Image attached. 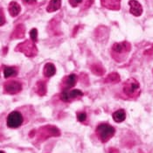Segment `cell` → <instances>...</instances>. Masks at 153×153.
Segmentation results:
<instances>
[{
	"label": "cell",
	"mask_w": 153,
	"mask_h": 153,
	"mask_svg": "<svg viewBox=\"0 0 153 153\" xmlns=\"http://www.w3.org/2000/svg\"><path fill=\"white\" fill-rule=\"evenodd\" d=\"M105 82L110 83L119 82H120V76L117 73H112V74L108 75V77L105 79Z\"/></svg>",
	"instance_id": "18"
},
{
	"label": "cell",
	"mask_w": 153,
	"mask_h": 153,
	"mask_svg": "<svg viewBox=\"0 0 153 153\" xmlns=\"http://www.w3.org/2000/svg\"><path fill=\"white\" fill-rule=\"evenodd\" d=\"M24 122V118L22 114L19 111H12L7 117L6 123L9 128L16 129L22 125Z\"/></svg>",
	"instance_id": "4"
},
{
	"label": "cell",
	"mask_w": 153,
	"mask_h": 153,
	"mask_svg": "<svg viewBox=\"0 0 153 153\" xmlns=\"http://www.w3.org/2000/svg\"><path fill=\"white\" fill-rule=\"evenodd\" d=\"M102 6L110 10H119L120 0H101Z\"/></svg>",
	"instance_id": "9"
},
{
	"label": "cell",
	"mask_w": 153,
	"mask_h": 153,
	"mask_svg": "<svg viewBox=\"0 0 153 153\" xmlns=\"http://www.w3.org/2000/svg\"><path fill=\"white\" fill-rule=\"evenodd\" d=\"M55 73H56V68L53 63H47L45 65L43 74L46 77H52L53 75L55 74Z\"/></svg>",
	"instance_id": "12"
},
{
	"label": "cell",
	"mask_w": 153,
	"mask_h": 153,
	"mask_svg": "<svg viewBox=\"0 0 153 153\" xmlns=\"http://www.w3.org/2000/svg\"><path fill=\"white\" fill-rule=\"evenodd\" d=\"M8 11H9V13L12 17H17L21 11V8H20V5L17 2L12 1L9 4Z\"/></svg>",
	"instance_id": "11"
},
{
	"label": "cell",
	"mask_w": 153,
	"mask_h": 153,
	"mask_svg": "<svg viewBox=\"0 0 153 153\" xmlns=\"http://www.w3.org/2000/svg\"><path fill=\"white\" fill-rule=\"evenodd\" d=\"M24 1L27 4H33L36 3V0H24Z\"/></svg>",
	"instance_id": "25"
},
{
	"label": "cell",
	"mask_w": 153,
	"mask_h": 153,
	"mask_svg": "<svg viewBox=\"0 0 153 153\" xmlns=\"http://www.w3.org/2000/svg\"><path fill=\"white\" fill-rule=\"evenodd\" d=\"M129 5L130 7V12L132 15H134L136 17L141 16L143 13V7H142L140 3H138L137 0H130Z\"/></svg>",
	"instance_id": "8"
},
{
	"label": "cell",
	"mask_w": 153,
	"mask_h": 153,
	"mask_svg": "<svg viewBox=\"0 0 153 153\" xmlns=\"http://www.w3.org/2000/svg\"><path fill=\"white\" fill-rule=\"evenodd\" d=\"M61 6V0H51L47 7L48 12H53L58 11Z\"/></svg>",
	"instance_id": "13"
},
{
	"label": "cell",
	"mask_w": 153,
	"mask_h": 153,
	"mask_svg": "<svg viewBox=\"0 0 153 153\" xmlns=\"http://www.w3.org/2000/svg\"><path fill=\"white\" fill-rule=\"evenodd\" d=\"M35 92L39 95H45L47 93V88H46V83L43 81H39L35 86Z\"/></svg>",
	"instance_id": "15"
},
{
	"label": "cell",
	"mask_w": 153,
	"mask_h": 153,
	"mask_svg": "<svg viewBox=\"0 0 153 153\" xmlns=\"http://www.w3.org/2000/svg\"><path fill=\"white\" fill-rule=\"evenodd\" d=\"M116 130L113 126L108 123H101L96 129V133L102 143H107L115 135Z\"/></svg>",
	"instance_id": "2"
},
{
	"label": "cell",
	"mask_w": 153,
	"mask_h": 153,
	"mask_svg": "<svg viewBox=\"0 0 153 153\" xmlns=\"http://www.w3.org/2000/svg\"><path fill=\"white\" fill-rule=\"evenodd\" d=\"M1 153H4V151H1Z\"/></svg>",
	"instance_id": "28"
},
{
	"label": "cell",
	"mask_w": 153,
	"mask_h": 153,
	"mask_svg": "<svg viewBox=\"0 0 153 153\" xmlns=\"http://www.w3.org/2000/svg\"><path fill=\"white\" fill-rule=\"evenodd\" d=\"M130 45L128 42H122V43H116L112 47V51L114 53L117 54H123V53H128L130 52Z\"/></svg>",
	"instance_id": "7"
},
{
	"label": "cell",
	"mask_w": 153,
	"mask_h": 153,
	"mask_svg": "<svg viewBox=\"0 0 153 153\" xmlns=\"http://www.w3.org/2000/svg\"><path fill=\"white\" fill-rule=\"evenodd\" d=\"M24 34H25V28L22 25H19L17 26V28L15 29L14 33L12 34V38H23Z\"/></svg>",
	"instance_id": "17"
},
{
	"label": "cell",
	"mask_w": 153,
	"mask_h": 153,
	"mask_svg": "<svg viewBox=\"0 0 153 153\" xmlns=\"http://www.w3.org/2000/svg\"><path fill=\"white\" fill-rule=\"evenodd\" d=\"M4 25V16H3V12H1V25Z\"/></svg>",
	"instance_id": "27"
},
{
	"label": "cell",
	"mask_w": 153,
	"mask_h": 153,
	"mask_svg": "<svg viewBox=\"0 0 153 153\" xmlns=\"http://www.w3.org/2000/svg\"><path fill=\"white\" fill-rule=\"evenodd\" d=\"M59 135H60V132L59 129L52 125L42 127L41 129H39V137L43 140L47 139L50 137H59Z\"/></svg>",
	"instance_id": "5"
},
{
	"label": "cell",
	"mask_w": 153,
	"mask_h": 153,
	"mask_svg": "<svg viewBox=\"0 0 153 153\" xmlns=\"http://www.w3.org/2000/svg\"><path fill=\"white\" fill-rule=\"evenodd\" d=\"M30 37H31V39L33 41L36 42L37 41V39H38V31L36 28H33L30 31Z\"/></svg>",
	"instance_id": "21"
},
{
	"label": "cell",
	"mask_w": 153,
	"mask_h": 153,
	"mask_svg": "<svg viewBox=\"0 0 153 153\" xmlns=\"http://www.w3.org/2000/svg\"><path fill=\"white\" fill-rule=\"evenodd\" d=\"M17 70L15 68L12 67H5L4 69V78H10L12 76H15L17 75Z\"/></svg>",
	"instance_id": "16"
},
{
	"label": "cell",
	"mask_w": 153,
	"mask_h": 153,
	"mask_svg": "<svg viewBox=\"0 0 153 153\" xmlns=\"http://www.w3.org/2000/svg\"><path fill=\"white\" fill-rule=\"evenodd\" d=\"M4 89L8 94H18L22 90V85L17 81H10L4 84Z\"/></svg>",
	"instance_id": "6"
},
{
	"label": "cell",
	"mask_w": 153,
	"mask_h": 153,
	"mask_svg": "<svg viewBox=\"0 0 153 153\" xmlns=\"http://www.w3.org/2000/svg\"><path fill=\"white\" fill-rule=\"evenodd\" d=\"M91 70L94 74H97V75H102L105 72L103 68H102L101 66H98V65H93L91 68Z\"/></svg>",
	"instance_id": "20"
},
{
	"label": "cell",
	"mask_w": 153,
	"mask_h": 153,
	"mask_svg": "<svg viewBox=\"0 0 153 153\" xmlns=\"http://www.w3.org/2000/svg\"><path fill=\"white\" fill-rule=\"evenodd\" d=\"M68 1H69V4H70L73 7L78 6V5L82 2V0H68Z\"/></svg>",
	"instance_id": "23"
},
{
	"label": "cell",
	"mask_w": 153,
	"mask_h": 153,
	"mask_svg": "<svg viewBox=\"0 0 153 153\" xmlns=\"http://www.w3.org/2000/svg\"><path fill=\"white\" fill-rule=\"evenodd\" d=\"M16 51L22 52L28 57L35 56L38 53V49H37L35 44H34V41H33V40L32 41L26 40L23 43L18 45V47L16 48Z\"/></svg>",
	"instance_id": "3"
},
{
	"label": "cell",
	"mask_w": 153,
	"mask_h": 153,
	"mask_svg": "<svg viewBox=\"0 0 153 153\" xmlns=\"http://www.w3.org/2000/svg\"><path fill=\"white\" fill-rule=\"evenodd\" d=\"M112 117L116 123H122L125 120L126 118V114L123 109H119L117 111L114 112L112 115Z\"/></svg>",
	"instance_id": "14"
},
{
	"label": "cell",
	"mask_w": 153,
	"mask_h": 153,
	"mask_svg": "<svg viewBox=\"0 0 153 153\" xmlns=\"http://www.w3.org/2000/svg\"><path fill=\"white\" fill-rule=\"evenodd\" d=\"M63 82H64L65 87H66L65 89L71 88H73V87H74L76 85V82H77V75L74 74H72L70 75L65 77Z\"/></svg>",
	"instance_id": "10"
},
{
	"label": "cell",
	"mask_w": 153,
	"mask_h": 153,
	"mask_svg": "<svg viewBox=\"0 0 153 153\" xmlns=\"http://www.w3.org/2000/svg\"><path fill=\"white\" fill-rule=\"evenodd\" d=\"M108 153H120V152H119V151H118L117 149H116V148H110V149L108 150Z\"/></svg>",
	"instance_id": "24"
},
{
	"label": "cell",
	"mask_w": 153,
	"mask_h": 153,
	"mask_svg": "<svg viewBox=\"0 0 153 153\" xmlns=\"http://www.w3.org/2000/svg\"><path fill=\"white\" fill-rule=\"evenodd\" d=\"M83 93L79 90V89H74V90H71V91H68V96H69V99L70 101L72 99H76L78 97H81L82 96Z\"/></svg>",
	"instance_id": "19"
},
{
	"label": "cell",
	"mask_w": 153,
	"mask_h": 153,
	"mask_svg": "<svg viewBox=\"0 0 153 153\" xmlns=\"http://www.w3.org/2000/svg\"><path fill=\"white\" fill-rule=\"evenodd\" d=\"M123 92L130 98H136L140 94V84L136 79L130 78L123 85Z\"/></svg>",
	"instance_id": "1"
},
{
	"label": "cell",
	"mask_w": 153,
	"mask_h": 153,
	"mask_svg": "<svg viewBox=\"0 0 153 153\" xmlns=\"http://www.w3.org/2000/svg\"><path fill=\"white\" fill-rule=\"evenodd\" d=\"M77 119H78V121L81 122V123L84 122V121L87 119V115H86V113H85V112H80V113H78V114H77Z\"/></svg>",
	"instance_id": "22"
},
{
	"label": "cell",
	"mask_w": 153,
	"mask_h": 153,
	"mask_svg": "<svg viewBox=\"0 0 153 153\" xmlns=\"http://www.w3.org/2000/svg\"><path fill=\"white\" fill-rule=\"evenodd\" d=\"M152 53H153V47L145 52V54H152Z\"/></svg>",
	"instance_id": "26"
}]
</instances>
